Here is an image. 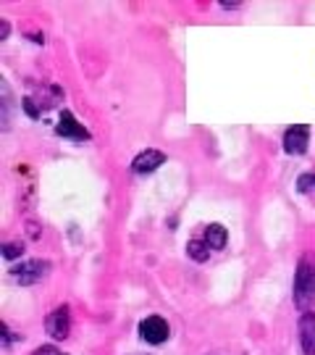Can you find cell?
I'll list each match as a JSON object with an SVG mask.
<instances>
[{"label":"cell","instance_id":"obj_8","mask_svg":"<svg viewBox=\"0 0 315 355\" xmlns=\"http://www.w3.org/2000/svg\"><path fill=\"white\" fill-rule=\"evenodd\" d=\"M299 345H302V353L315 355V313H302L299 319Z\"/></svg>","mask_w":315,"mask_h":355},{"label":"cell","instance_id":"obj_7","mask_svg":"<svg viewBox=\"0 0 315 355\" xmlns=\"http://www.w3.org/2000/svg\"><path fill=\"white\" fill-rule=\"evenodd\" d=\"M163 163H166V155L161 150H145L132 161V171L134 174H152L155 169H161Z\"/></svg>","mask_w":315,"mask_h":355},{"label":"cell","instance_id":"obj_3","mask_svg":"<svg viewBox=\"0 0 315 355\" xmlns=\"http://www.w3.org/2000/svg\"><path fill=\"white\" fill-rule=\"evenodd\" d=\"M48 271H50L48 261H27V263L16 266L11 274H14V279L21 282V285H37L40 279H45V276H48Z\"/></svg>","mask_w":315,"mask_h":355},{"label":"cell","instance_id":"obj_13","mask_svg":"<svg viewBox=\"0 0 315 355\" xmlns=\"http://www.w3.org/2000/svg\"><path fill=\"white\" fill-rule=\"evenodd\" d=\"M34 355H61V353H58L53 345H42V347H37V350H34Z\"/></svg>","mask_w":315,"mask_h":355},{"label":"cell","instance_id":"obj_10","mask_svg":"<svg viewBox=\"0 0 315 355\" xmlns=\"http://www.w3.org/2000/svg\"><path fill=\"white\" fill-rule=\"evenodd\" d=\"M187 250H189V255H192L195 261H208V255H210V245H208L205 239H192V242L187 245Z\"/></svg>","mask_w":315,"mask_h":355},{"label":"cell","instance_id":"obj_12","mask_svg":"<svg viewBox=\"0 0 315 355\" xmlns=\"http://www.w3.org/2000/svg\"><path fill=\"white\" fill-rule=\"evenodd\" d=\"M21 253H24V245H21V242H8V245L3 248V255H5L8 261H14V258H18Z\"/></svg>","mask_w":315,"mask_h":355},{"label":"cell","instance_id":"obj_5","mask_svg":"<svg viewBox=\"0 0 315 355\" xmlns=\"http://www.w3.org/2000/svg\"><path fill=\"white\" fill-rule=\"evenodd\" d=\"M45 329H48V334L53 339L68 337V332H71V319H68L66 305H61V308H55V311L50 313L48 319H45Z\"/></svg>","mask_w":315,"mask_h":355},{"label":"cell","instance_id":"obj_9","mask_svg":"<svg viewBox=\"0 0 315 355\" xmlns=\"http://www.w3.org/2000/svg\"><path fill=\"white\" fill-rule=\"evenodd\" d=\"M226 239H229V235H226V229H223L221 224H210V226H208L205 242L210 245V250H223V248H226Z\"/></svg>","mask_w":315,"mask_h":355},{"label":"cell","instance_id":"obj_2","mask_svg":"<svg viewBox=\"0 0 315 355\" xmlns=\"http://www.w3.org/2000/svg\"><path fill=\"white\" fill-rule=\"evenodd\" d=\"M139 334L145 342L150 345H161V342H166L171 337V326H168L166 319H161V316H148L145 321L139 324Z\"/></svg>","mask_w":315,"mask_h":355},{"label":"cell","instance_id":"obj_14","mask_svg":"<svg viewBox=\"0 0 315 355\" xmlns=\"http://www.w3.org/2000/svg\"><path fill=\"white\" fill-rule=\"evenodd\" d=\"M24 108H27V114L32 118H37V108H34V103L32 101H24Z\"/></svg>","mask_w":315,"mask_h":355},{"label":"cell","instance_id":"obj_11","mask_svg":"<svg viewBox=\"0 0 315 355\" xmlns=\"http://www.w3.org/2000/svg\"><path fill=\"white\" fill-rule=\"evenodd\" d=\"M297 189L299 192H313L315 189V174H302L297 179Z\"/></svg>","mask_w":315,"mask_h":355},{"label":"cell","instance_id":"obj_4","mask_svg":"<svg viewBox=\"0 0 315 355\" xmlns=\"http://www.w3.org/2000/svg\"><path fill=\"white\" fill-rule=\"evenodd\" d=\"M307 142H310V127H305V124L289 127L284 135V150L289 155H302L307 150Z\"/></svg>","mask_w":315,"mask_h":355},{"label":"cell","instance_id":"obj_15","mask_svg":"<svg viewBox=\"0 0 315 355\" xmlns=\"http://www.w3.org/2000/svg\"><path fill=\"white\" fill-rule=\"evenodd\" d=\"M5 34H8V24H5V21H0V40H5Z\"/></svg>","mask_w":315,"mask_h":355},{"label":"cell","instance_id":"obj_1","mask_svg":"<svg viewBox=\"0 0 315 355\" xmlns=\"http://www.w3.org/2000/svg\"><path fill=\"white\" fill-rule=\"evenodd\" d=\"M315 300V255H305L295 274V303L307 313Z\"/></svg>","mask_w":315,"mask_h":355},{"label":"cell","instance_id":"obj_16","mask_svg":"<svg viewBox=\"0 0 315 355\" xmlns=\"http://www.w3.org/2000/svg\"><path fill=\"white\" fill-rule=\"evenodd\" d=\"M61 355H66V353H61Z\"/></svg>","mask_w":315,"mask_h":355},{"label":"cell","instance_id":"obj_6","mask_svg":"<svg viewBox=\"0 0 315 355\" xmlns=\"http://www.w3.org/2000/svg\"><path fill=\"white\" fill-rule=\"evenodd\" d=\"M58 135L68 137V140H77V142H87V140H90V132H87L82 124L74 118L71 111H64V114H61V121H58Z\"/></svg>","mask_w":315,"mask_h":355}]
</instances>
